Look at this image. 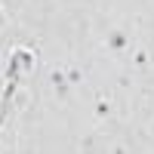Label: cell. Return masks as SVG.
Segmentation results:
<instances>
[{
	"label": "cell",
	"instance_id": "obj_1",
	"mask_svg": "<svg viewBox=\"0 0 154 154\" xmlns=\"http://www.w3.org/2000/svg\"><path fill=\"white\" fill-rule=\"evenodd\" d=\"M105 46H108V53L120 56V53L130 49V37H126V31H111V34L105 37Z\"/></svg>",
	"mask_w": 154,
	"mask_h": 154
},
{
	"label": "cell",
	"instance_id": "obj_2",
	"mask_svg": "<svg viewBox=\"0 0 154 154\" xmlns=\"http://www.w3.org/2000/svg\"><path fill=\"white\" fill-rule=\"evenodd\" d=\"M49 86H56V96L59 99H65L68 96V80H65V68H53V71H49Z\"/></svg>",
	"mask_w": 154,
	"mask_h": 154
},
{
	"label": "cell",
	"instance_id": "obj_3",
	"mask_svg": "<svg viewBox=\"0 0 154 154\" xmlns=\"http://www.w3.org/2000/svg\"><path fill=\"white\" fill-rule=\"evenodd\" d=\"M93 111H96V120H108V117H111V96H108V93H99Z\"/></svg>",
	"mask_w": 154,
	"mask_h": 154
},
{
	"label": "cell",
	"instance_id": "obj_4",
	"mask_svg": "<svg viewBox=\"0 0 154 154\" xmlns=\"http://www.w3.org/2000/svg\"><path fill=\"white\" fill-rule=\"evenodd\" d=\"M65 80H68V86H77V83H83V71L77 68V65H68V68H65Z\"/></svg>",
	"mask_w": 154,
	"mask_h": 154
},
{
	"label": "cell",
	"instance_id": "obj_5",
	"mask_svg": "<svg viewBox=\"0 0 154 154\" xmlns=\"http://www.w3.org/2000/svg\"><path fill=\"white\" fill-rule=\"evenodd\" d=\"M133 62H136V68H139V71H145V68H148V49H136Z\"/></svg>",
	"mask_w": 154,
	"mask_h": 154
},
{
	"label": "cell",
	"instance_id": "obj_6",
	"mask_svg": "<svg viewBox=\"0 0 154 154\" xmlns=\"http://www.w3.org/2000/svg\"><path fill=\"white\" fill-rule=\"evenodd\" d=\"M0 6H3V0H0Z\"/></svg>",
	"mask_w": 154,
	"mask_h": 154
}]
</instances>
